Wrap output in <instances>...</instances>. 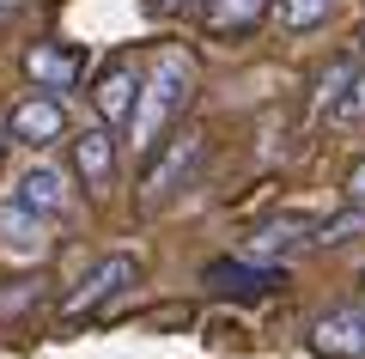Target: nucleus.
I'll list each match as a JSON object with an SVG mask.
<instances>
[{
    "label": "nucleus",
    "instance_id": "obj_1",
    "mask_svg": "<svg viewBox=\"0 0 365 359\" xmlns=\"http://www.w3.org/2000/svg\"><path fill=\"white\" fill-rule=\"evenodd\" d=\"M189 98H195V61H189L182 49H158L153 61H146L140 103H134V122H128L134 158H158V146H165L170 122L189 110Z\"/></svg>",
    "mask_w": 365,
    "mask_h": 359
},
{
    "label": "nucleus",
    "instance_id": "obj_2",
    "mask_svg": "<svg viewBox=\"0 0 365 359\" xmlns=\"http://www.w3.org/2000/svg\"><path fill=\"white\" fill-rule=\"evenodd\" d=\"M140 280V262L128 256V250H116V256H98L86 274H79V286L67 293V305H61V317L67 323H79V317H91V310H104L110 298H122L128 286Z\"/></svg>",
    "mask_w": 365,
    "mask_h": 359
},
{
    "label": "nucleus",
    "instance_id": "obj_3",
    "mask_svg": "<svg viewBox=\"0 0 365 359\" xmlns=\"http://www.w3.org/2000/svg\"><path fill=\"white\" fill-rule=\"evenodd\" d=\"M49 226H43V213L37 207H25L13 195V201H0V256L6 262H43L49 256Z\"/></svg>",
    "mask_w": 365,
    "mask_h": 359
},
{
    "label": "nucleus",
    "instance_id": "obj_4",
    "mask_svg": "<svg viewBox=\"0 0 365 359\" xmlns=\"http://www.w3.org/2000/svg\"><path fill=\"white\" fill-rule=\"evenodd\" d=\"M140 67L128 61V55H116V61L98 74V86H91V103H98V122H110V128H128L134 122V103H140Z\"/></svg>",
    "mask_w": 365,
    "mask_h": 359
},
{
    "label": "nucleus",
    "instance_id": "obj_5",
    "mask_svg": "<svg viewBox=\"0 0 365 359\" xmlns=\"http://www.w3.org/2000/svg\"><path fill=\"white\" fill-rule=\"evenodd\" d=\"M6 128H13V141H25V146H49V141H61L67 134V110H61V98L55 91H31V98H19L13 110H6Z\"/></svg>",
    "mask_w": 365,
    "mask_h": 359
},
{
    "label": "nucleus",
    "instance_id": "obj_6",
    "mask_svg": "<svg viewBox=\"0 0 365 359\" xmlns=\"http://www.w3.org/2000/svg\"><path fill=\"white\" fill-rule=\"evenodd\" d=\"M13 195H19L25 207H37L43 219H67V213H73V189H67V171H61V165H49V158H37V165L19 171Z\"/></svg>",
    "mask_w": 365,
    "mask_h": 359
},
{
    "label": "nucleus",
    "instance_id": "obj_7",
    "mask_svg": "<svg viewBox=\"0 0 365 359\" xmlns=\"http://www.w3.org/2000/svg\"><path fill=\"white\" fill-rule=\"evenodd\" d=\"M311 347L329 359H365V305H335L311 323Z\"/></svg>",
    "mask_w": 365,
    "mask_h": 359
},
{
    "label": "nucleus",
    "instance_id": "obj_8",
    "mask_svg": "<svg viewBox=\"0 0 365 359\" xmlns=\"http://www.w3.org/2000/svg\"><path fill=\"white\" fill-rule=\"evenodd\" d=\"M201 165V134H177V141L165 146V158H146V201H158V195H170L189 171Z\"/></svg>",
    "mask_w": 365,
    "mask_h": 359
},
{
    "label": "nucleus",
    "instance_id": "obj_9",
    "mask_svg": "<svg viewBox=\"0 0 365 359\" xmlns=\"http://www.w3.org/2000/svg\"><path fill=\"white\" fill-rule=\"evenodd\" d=\"M73 171L86 189H104L110 177H116V141H110V122H98V128H86L73 141Z\"/></svg>",
    "mask_w": 365,
    "mask_h": 359
},
{
    "label": "nucleus",
    "instance_id": "obj_10",
    "mask_svg": "<svg viewBox=\"0 0 365 359\" xmlns=\"http://www.w3.org/2000/svg\"><path fill=\"white\" fill-rule=\"evenodd\" d=\"M268 19V0H201V25L213 37H250Z\"/></svg>",
    "mask_w": 365,
    "mask_h": 359
},
{
    "label": "nucleus",
    "instance_id": "obj_11",
    "mask_svg": "<svg viewBox=\"0 0 365 359\" xmlns=\"http://www.w3.org/2000/svg\"><path fill=\"white\" fill-rule=\"evenodd\" d=\"M25 74L37 79L43 91H67L79 79V55L61 49V43H31V49H25Z\"/></svg>",
    "mask_w": 365,
    "mask_h": 359
},
{
    "label": "nucleus",
    "instance_id": "obj_12",
    "mask_svg": "<svg viewBox=\"0 0 365 359\" xmlns=\"http://www.w3.org/2000/svg\"><path fill=\"white\" fill-rule=\"evenodd\" d=\"M304 231H317V226H311V219H299V213H292V219H268V226H256V231H250L244 256H250V262H274V256H292Z\"/></svg>",
    "mask_w": 365,
    "mask_h": 359
},
{
    "label": "nucleus",
    "instance_id": "obj_13",
    "mask_svg": "<svg viewBox=\"0 0 365 359\" xmlns=\"http://www.w3.org/2000/svg\"><path fill=\"white\" fill-rule=\"evenodd\" d=\"M280 280V268L274 262H213L207 268V286H220V293H237V298H250V293H262V286H274Z\"/></svg>",
    "mask_w": 365,
    "mask_h": 359
},
{
    "label": "nucleus",
    "instance_id": "obj_14",
    "mask_svg": "<svg viewBox=\"0 0 365 359\" xmlns=\"http://www.w3.org/2000/svg\"><path fill=\"white\" fill-rule=\"evenodd\" d=\"M353 238H365V207H359V201H353L347 213L323 219V226L311 231V244H323V250H341V244H353Z\"/></svg>",
    "mask_w": 365,
    "mask_h": 359
},
{
    "label": "nucleus",
    "instance_id": "obj_15",
    "mask_svg": "<svg viewBox=\"0 0 365 359\" xmlns=\"http://www.w3.org/2000/svg\"><path fill=\"white\" fill-rule=\"evenodd\" d=\"M274 13H280V25H287V31H317V25H329L335 0H280Z\"/></svg>",
    "mask_w": 365,
    "mask_h": 359
},
{
    "label": "nucleus",
    "instance_id": "obj_16",
    "mask_svg": "<svg viewBox=\"0 0 365 359\" xmlns=\"http://www.w3.org/2000/svg\"><path fill=\"white\" fill-rule=\"evenodd\" d=\"M329 116H335V122H365V67L347 79V91L329 103Z\"/></svg>",
    "mask_w": 365,
    "mask_h": 359
},
{
    "label": "nucleus",
    "instance_id": "obj_17",
    "mask_svg": "<svg viewBox=\"0 0 365 359\" xmlns=\"http://www.w3.org/2000/svg\"><path fill=\"white\" fill-rule=\"evenodd\" d=\"M347 201H359V207H365V158L347 171Z\"/></svg>",
    "mask_w": 365,
    "mask_h": 359
},
{
    "label": "nucleus",
    "instance_id": "obj_18",
    "mask_svg": "<svg viewBox=\"0 0 365 359\" xmlns=\"http://www.w3.org/2000/svg\"><path fill=\"white\" fill-rule=\"evenodd\" d=\"M25 6H31V0H0V25H13V19L25 13Z\"/></svg>",
    "mask_w": 365,
    "mask_h": 359
},
{
    "label": "nucleus",
    "instance_id": "obj_19",
    "mask_svg": "<svg viewBox=\"0 0 365 359\" xmlns=\"http://www.w3.org/2000/svg\"><path fill=\"white\" fill-rule=\"evenodd\" d=\"M353 55H365V25H359V31H353Z\"/></svg>",
    "mask_w": 365,
    "mask_h": 359
},
{
    "label": "nucleus",
    "instance_id": "obj_20",
    "mask_svg": "<svg viewBox=\"0 0 365 359\" xmlns=\"http://www.w3.org/2000/svg\"><path fill=\"white\" fill-rule=\"evenodd\" d=\"M6 134H13V128H6V122H0V153H6Z\"/></svg>",
    "mask_w": 365,
    "mask_h": 359
},
{
    "label": "nucleus",
    "instance_id": "obj_21",
    "mask_svg": "<svg viewBox=\"0 0 365 359\" xmlns=\"http://www.w3.org/2000/svg\"><path fill=\"white\" fill-rule=\"evenodd\" d=\"M153 6H189V0H153Z\"/></svg>",
    "mask_w": 365,
    "mask_h": 359
},
{
    "label": "nucleus",
    "instance_id": "obj_22",
    "mask_svg": "<svg viewBox=\"0 0 365 359\" xmlns=\"http://www.w3.org/2000/svg\"><path fill=\"white\" fill-rule=\"evenodd\" d=\"M359 293H365V274H359Z\"/></svg>",
    "mask_w": 365,
    "mask_h": 359
}]
</instances>
